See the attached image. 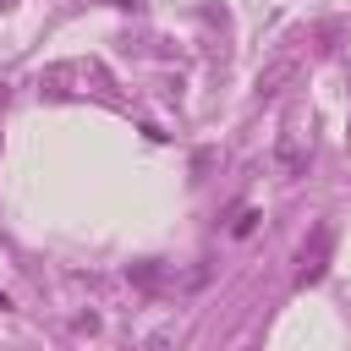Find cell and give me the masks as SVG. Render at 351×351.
<instances>
[{
  "label": "cell",
  "instance_id": "obj_4",
  "mask_svg": "<svg viewBox=\"0 0 351 351\" xmlns=\"http://www.w3.org/2000/svg\"><path fill=\"white\" fill-rule=\"evenodd\" d=\"M258 230V208H241V219L230 225V236H252Z\"/></svg>",
  "mask_w": 351,
  "mask_h": 351
},
{
  "label": "cell",
  "instance_id": "obj_7",
  "mask_svg": "<svg viewBox=\"0 0 351 351\" xmlns=\"http://www.w3.org/2000/svg\"><path fill=\"white\" fill-rule=\"evenodd\" d=\"M110 5H137V0H110Z\"/></svg>",
  "mask_w": 351,
  "mask_h": 351
},
{
  "label": "cell",
  "instance_id": "obj_6",
  "mask_svg": "<svg viewBox=\"0 0 351 351\" xmlns=\"http://www.w3.org/2000/svg\"><path fill=\"white\" fill-rule=\"evenodd\" d=\"M5 307H11V296H5V291H0V313H5Z\"/></svg>",
  "mask_w": 351,
  "mask_h": 351
},
{
  "label": "cell",
  "instance_id": "obj_3",
  "mask_svg": "<svg viewBox=\"0 0 351 351\" xmlns=\"http://www.w3.org/2000/svg\"><path fill=\"white\" fill-rule=\"evenodd\" d=\"M291 71H296V60H291V55H285V60H274V66L258 77V99H274V93L291 82Z\"/></svg>",
  "mask_w": 351,
  "mask_h": 351
},
{
  "label": "cell",
  "instance_id": "obj_2",
  "mask_svg": "<svg viewBox=\"0 0 351 351\" xmlns=\"http://www.w3.org/2000/svg\"><path fill=\"white\" fill-rule=\"evenodd\" d=\"M329 241H335V230H329V225H318V230H313V241L302 247V274H296V285H313V280L324 274V263H329Z\"/></svg>",
  "mask_w": 351,
  "mask_h": 351
},
{
  "label": "cell",
  "instance_id": "obj_1",
  "mask_svg": "<svg viewBox=\"0 0 351 351\" xmlns=\"http://www.w3.org/2000/svg\"><path fill=\"white\" fill-rule=\"evenodd\" d=\"M302 170H307V137L296 126H285L274 143V176H302Z\"/></svg>",
  "mask_w": 351,
  "mask_h": 351
},
{
  "label": "cell",
  "instance_id": "obj_5",
  "mask_svg": "<svg viewBox=\"0 0 351 351\" xmlns=\"http://www.w3.org/2000/svg\"><path fill=\"white\" fill-rule=\"evenodd\" d=\"M143 351H170V335H154V340H148Z\"/></svg>",
  "mask_w": 351,
  "mask_h": 351
}]
</instances>
